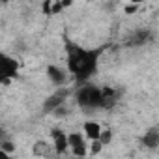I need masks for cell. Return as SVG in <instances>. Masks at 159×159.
Here are the masks:
<instances>
[{"mask_svg":"<svg viewBox=\"0 0 159 159\" xmlns=\"http://www.w3.org/2000/svg\"><path fill=\"white\" fill-rule=\"evenodd\" d=\"M67 90L66 88H60V90H56L45 103H43V112H54V111H58L62 105H64V101H66V98H67Z\"/></svg>","mask_w":159,"mask_h":159,"instance_id":"8992f818","label":"cell"},{"mask_svg":"<svg viewBox=\"0 0 159 159\" xmlns=\"http://www.w3.org/2000/svg\"><path fill=\"white\" fill-rule=\"evenodd\" d=\"M0 150H4V152H8V153H13V152H15V144H13L11 140H2Z\"/></svg>","mask_w":159,"mask_h":159,"instance_id":"5bb4252c","label":"cell"},{"mask_svg":"<svg viewBox=\"0 0 159 159\" xmlns=\"http://www.w3.org/2000/svg\"><path fill=\"white\" fill-rule=\"evenodd\" d=\"M88 146H90V142L86 140V137L83 135V133H77V131H73V133H69V152L75 155V157H86L90 152H88Z\"/></svg>","mask_w":159,"mask_h":159,"instance_id":"277c9868","label":"cell"},{"mask_svg":"<svg viewBox=\"0 0 159 159\" xmlns=\"http://www.w3.org/2000/svg\"><path fill=\"white\" fill-rule=\"evenodd\" d=\"M0 159H13V157H11V153H8V152H4V150H0Z\"/></svg>","mask_w":159,"mask_h":159,"instance_id":"e0dca14e","label":"cell"},{"mask_svg":"<svg viewBox=\"0 0 159 159\" xmlns=\"http://www.w3.org/2000/svg\"><path fill=\"white\" fill-rule=\"evenodd\" d=\"M124 11H125L127 15H133V13H137V11H139V4H125Z\"/></svg>","mask_w":159,"mask_h":159,"instance_id":"9a60e30c","label":"cell"},{"mask_svg":"<svg viewBox=\"0 0 159 159\" xmlns=\"http://www.w3.org/2000/svg\"><path fill=\"white\" fill-rule=\"evenodd\" d=\"M51 140L54 146V153L62 155L69 152V133H66L62 127H52L51 129Z\"/></svg>","mask_w":159,"mask_h":159,"instance_id":"5b68a950","label":"cell"},{"mask_svg":"<svg viewBox=\"0 0 159 159\" xmlns=\"http://www.w3.org/2000/svg\"><path fill=\"white\" fill-rule=\"evenodd\" d=\"M103 144H101V140H94V142H90V146H88V152H90V155H99L101 152H103Z\"/></svg>","mask_w":159,"mask_h":159,"instance_id":"4fadbf2b","label":"cell"},{"mask_svg":"<svg viewBox=\"0 0 159 159\" xmlns=\"http://www.w3.org/2000/svg\"><path fill=\"white\" fill-rule=\"evenodd\" d=\"M52 152H54V146L49 144V142H45V140H38L32 146V153L36 157H51Z\"/></svg>","mask_w":159,"mask_h":159,"instance_id":"30bf717a","label":"cell"},{"mask_svg":"<svg viewBox=\"0 0 159 159\" xmlns=\"http://www.w3.org/2000/svg\"><path fill=\"white\" fill-rule=\"evenodd\" d=\"M118 99V92L111 86H103V109H111L116 105Z\"/></svg>","mask_w":159,"mask_h":159,"instance_id":"8fae6325","label":"cell"},{"mask_svg":"<svg viewBox=\"0 0 159 159\" xmlns=\"http://www.w3.org/2000/svg\"><path fill=\"white\" fill-rule=\"evenodd\" d=\"M47 77H49V81L54 84V86H64V83L67 81V69H62L54 64H49L47 69H45Z\"/></svg>","mask_w":159,"mask_h":159,"instance_id":"52a82bcc","label":"cell"},{"mask_svg":"<svg viewBox=\"0 0 159 159\" xmlns=\"http://www.w3.org/2000/svg\"><path fill=\"white\" fill-rule=\"evenodd\" d=\"M51 6H52L51 0H47V2L43 4V13H45V15H51Z\"/></svg>","mask_w":159,"mask_h":159,"instance_id":"2e32d148","label":"cell"},{"mask_svg":"<svg viewBox=\"0 0 159 159\" xmlns=\"http://www.w3.org/2000/svg\"><path fill=\"white\" fill-rule=\"evenodd\" d=\"M99 140H101V144H103V146H109V144L112 142V129H109V127H103V133H101Z\"/></svg>","mask_w":159,"mask_h":159,"instance_id":"7c38bea8","label":"cell"},{"mask_svg":"<svg viewBox=\"0 0 159 159\" xmlns=\"http://www.w3.org/2000/svg\"><path fill=\"white\" fill-rule=\"evenodd\" d=\"M101 133H103V127H101L98 122H94V120H86V122L83 124V135L86 137V140H88V142L99 140Z\"/></svg>","mask_w":159,"mask_h":159,"instance_id":"9c48e42d","label":"cell"},{"mask_svg":"<svg viewBox=\"0 0 159 159\" xmlns=\"http://www.w3.org/2000/svg\"><path fill=\"white\" fill-rule=\"evenodd\" d=\"M75 99L81 109H90V111L103 109V88H99L92 83H84L75 92Z\"/></svg>","mask_w":159,"mask_h":159,"instance_id":"7a4b0ae2","label":"cell"},{"mask_svg":"<svg viewBox=\"0 0 159 159\" xmlns=\"http://www.w3.org/2000/svg\"><path fill=\"white\" fill-rule=\"evenodd\" d=\"M64 49H66V67L67 73L75 77L77 83H88L90 77L98 73L99 67V58L105 51V47H96V49H86L71 41L67 36H64Z\"/></svg>","mask_w":159,"mask_h":159,"instance_id":"6da1fadb","label":"cell"},{"mask_svg":"<svg viewBox=\"0 0 159 159\" xmlns=\"http://www.w3.org/2000/svg\"><path fill=\"white\" fill-rule=\"evenodd\" d=\"M140 144L146 148V150H157L159 148V127L153 125L150 129H146L140 137Z\"/></svg>","mask_w":159,"mask_h":159,"instance_id":"ba28073f","label":"cell"},{"mask_svg":"<svg viewBox=\"0 0 159 159\" xmlns=\"http://www.w3.org/2000/svg\"><path fill=\"white\" fill-rule=\"evenodd\" d=\"M17 75H19V62L13 56L2 54L0 56V83L10 84L13 79H17Z\"/></svg>","mask_w":159,"mask_h":159,"instance_id":"3957f363","label":"cell"}]
</instances>
